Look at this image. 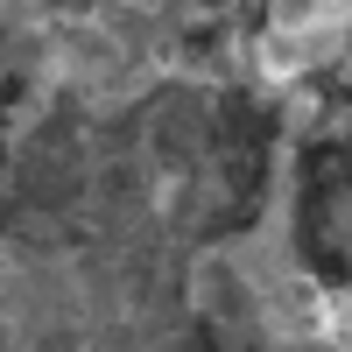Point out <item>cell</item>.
<instances>
[{
	"label": "cell",
	"mask_w": 352,
	"mask_h": 352,
	"mask_svg": "<svg viewBox=\"0 0 352 352\" xmlns=\"http://www.w3.org/2000/svg\"><path fill=\"white\" fill-rule=\"evenodd\" d=\"M155 155H162V162H184V169L212 155V120H204L197 99H169V106L155 113Z\"/></svg>",
	"instance_id": "1"
},
{
	"label": "cell",
	"mask_w": 352,
	"mask_h": 352,
	"mask_svg": "<svg viewBox=\"0 0 352 352\" xmlns=\"http://www.w3.org/2000/svg\"><path fill=\"white\" fill-rule=\"evenodd\" d=\"M21 190H28V176H21L14 162H0V226L14 219V204H21Z\"/></svg>",
	"instance_id": "2"
},
{
	"label": "cell",
	"mask_w": 352,
	"mask_h": 352,
	"mask_svg": "<svg viewBox=\"0 0 352 352\" xmlns=\"http://www.w3.org/2000/svg\"><path fill=\"white\" fill-rule=\"evenodd\" d=\"M127 8H134V14H155V8H162V0H127Z\"/></svg>",
	"instance_id": "3"
}]
</instances>
